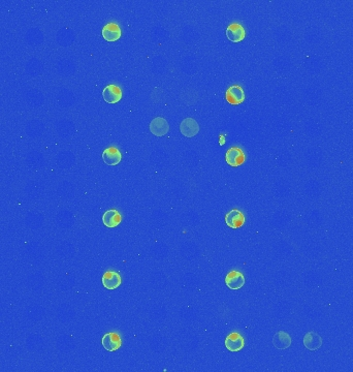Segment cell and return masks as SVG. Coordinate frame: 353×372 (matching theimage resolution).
I'll return each instance as SVG.
<instances>
[{
  "instance_id": "cell-1",
  "label": "cell",
  "mask_w": 353,
  "mask_h": 372,
  "mask_svg": "<svg viewBox=\"0 0 353 372\" xmlns=\"http://www.w3.org/2000/svg\"><path fill=\"white\" fill-rule=\"evenodd\" d=\"M225 160L231 167H240L246 160V155L238 147H232L225 154Z\"/></svg>"
},
{
  "instance_id": "cell-2",
  "label": "cell",
  "mask_w": 353,
  "mask_h": 372,
  "mask_svg": "<svg viewBox=\"0 0 353 372\" xmlns=\"http://www.w3.org/2000/svg\"><path fill=\"white\" fill-rule=\"evenodd\" d=\"M225 99L233 106H237L245 100V91L238 85H233L225 92Z\"/></svg>"
},
{
  "instance_id": "cell-3",
  "label": "cell",
  "mask_w": 353,
  "mask_h": 372,
  "mask_svg": "<svg viewBox=\"0 0 353 372\" xmlns=\"http://www.w3.org/2000/svg\"><path fill=\"white\" fill-rule=\"evenodd\" d=\"M102 346L108 351H116L122 345V339L118 333L111 332L103 335L101 339Z\"/></svg>"
},
{
  "instance_id": "cell-4",
  "label": "cell",
  "mask_w": 353,
  "mask_h": 372,
  "mask_svg": "<svg viewBox=\"0 0 353 372\" xmlns=\"http://www.w3.org/2000/svg\"><path fill=\"white\" fill-rule=\"evenodd\" d=\"M244 346H245L244 337L236 332L231 333L225 338V347L230 351H233V353L240 351L241 349H243Z\"/></svg>"
},
{
  "instance_id": "cell-5",
  "label": "cell",
  "mask_w": 353,
  "mask_h": 372,
  "mask_svg": "<svg viewBox=\"0 0 353 372\" xmlns=\"http://www.w3.org/2000/svg\"><path fill=\"white\" fill-rule=\"evenodd\" d=\"M102 97L108 103H117L122 98V90L116 85H108L102 90Z\"/></svg>"
},
{
  "instance_id": "cell-6",
  "label": "cell",
  "mask_w": 353,
  "mask_h": 372,
  "mask_svg": "<svg viewBox=\"0 0 353 372\" xmlns=\"http://www.w3.org/2000/svg\"><path fill=\"white\" fill-rule=\"evenodd\" d=\"M245 276L238 271H231L225 277V284L231 289H240L245 285Z\"/></svg>"
},
{
  "instance_id": "cell-7",
  "label": "cell",
  "mask_w": 353,
  "mask_h": 372,
  "mask_svg": "<svg viewBox=\"0 0 353 372\" xmlns=\"http://www.w3.org/2000/svg\"><path fill=\"white\" fill-rule=\"evenodd\" d=\"M226 36L233 43H240L246 37V31L242 25L233 23L226 28Z\"/></svg>"
},
{
  "instance_id": "cell-8",
  "label": "cell",
  "mask_w": 353,
  "mask_h": 372,
  "mask_svg": "<svg viewBox=\"0 0 353 372\" xmlns=\"http://www.w3.org/2000/svg\"><path fill=\"white\" fill-rule=\"evenodd\" d=\"M245 215L237 209H233L225 215L226 224L232 229H238L245 223Z\"/></svg>"
},
{
  "instance_id": "cell-9",
  "label": "cell",
  "mask_w": 353,
  "mask_h": 372,
  "mask_svg": "<svg viewBox=\"0 0 353 372\" xmlns=\"http://www.w3.org/2000/svg\"><path fill=\"white\" fill-rule=\"evenodd\" d=\"M170 130V125L168 121L164 118L157 117L151 121L150 123V131L156 137H163Z\"/></svg>"
},
{
  "instance_id": "cell-10",
  "label": "cell",
  "mask_w": 353,
  "mask_h": 372,
  "mask_svg": "<svg viewBox=\"0 0 353 372\" xmlns=\"http://www.w3.org/2000/svg\"><path fill=\"white\" fill-rule=\"evenodd\" d=\"M101 34H102V37L108 41H116L121 37L122 32H121V28L118 24L111 22L103 26L101 30Z\"/></svg>"
},
{
  "instance_id": "cell-11",
  "label": "cell",
  "mask_w": 353,
  "mask_h": 372,
  "mask_svg": "<svg viewBox=\"0 0 353 372\" xmlns=\"http://www.w3.org/2000/svg\"><path fill=\"white\" fill-rule=\"evenodd\" d=\"M181 133L187 138L195 137L200 131V126L197 122L192 118H186L181 122L180 125Z\"/></svg>"
},
{
  "instance_id": "cell-12",
  "label": "cell",
  "mask_w": 353,
  "mask_h": 372,
  "mask_svg": "<svg viewBox=\"0 0 353 372\" xmlns=\"http://www.w3.org/2000/svg\"><path fill=\"white\" fill-rule=\"evenodd\" d=\"M102 285L105 286L108 289H116L118 288L121 283H122V279L119 273L114 272V271H107L105 274L102 275L101 278Z\"/></svg>"
},
{
  "instance_id": "cell-13",
  "label": "cell",
  "mask_w": 353,
  "mask_h": 372,
  "mask_svg": "<svg viewBox=\"0 0 353 372\" xmlns=\"http://www.w3.org/2000/svg\"><path fill=\"white\" fill-rule=\"evenodd\" d=\"M102 160L108 165H117L122 160V154L116 147H109L102 152Z\"/></svg>"
},
{
  "instance_id": "cell-14",
  "label": "cell",
  "mask_w": 353,
  "mask_h": 372,
  "mask_svg": "<svg viewBox=\"0 0 353 372\" xmlns=\"http://www.w3.org/2000/svg\"><path fill=\"white\" fill-rule=\"evenodd\" d=\"M122 221V216L119 211L115 209H111L106 211L102 215V222L107 227L113 229V227L118 226Z\"/></svg>"
},
{
  "instance_id": "cell-15",
  "label": "cell",
  "mask_w": 353,
  "mask_h": 372,
  "mask_svg": "<svg viewBox=\"0 0 353 372\" xmlns=\"http://www.w3.org/2000/svg\"><path fill=\"white\" fill-rule=\"evenodd\" d=\"M304 345L307 349L315 351L323 345V338L316 332H309L304 337Z\"/></svg>"
},
{
  "instance_id": "cell-16",
  "label": "cell",
  "mask_w": 353,
  "mask_h": 372,
  "mask_svg": "<svg viewBox=\"0 0 353 372\" xmlns=\"http://www.w3.org/2000/svg\"><path fill=\"white\" fill-rule=\"evenodd\" d=\"M292 337L289 336L286 332H283V331H280V332L276 333L273 338V343L274 346L278 349H286L290 345H292Z\"/></svg>"
}]
</instances>
